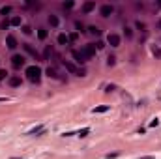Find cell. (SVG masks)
I'll list each match as a JSON object with an SVG mask.
<instances>
[{
    "label": "cell",
    "mask_w": 161,
    "mask_h": 159,
    "mask_svg": "<svg viewBox=\"0 0 161 159\" xmlns=\"http://www.w3.org/2000/svg\"><path fill=\"white\" fill-rule=\"evenodd\" d=\"M96 10V4L94 2H84L82 4V13H90V11Z\"/></svg>",
    "instance_id": "cell-10"
},
{
    "label": "cell",
    "mask_w": 161,
    "mask_h": 159,
    "mask_svg": "<svg viewBox=\"0 0 161 159\" xmlns=\"http://www.w3.org/2000/svg\"><path fill=\"white\" fill-rule=\"evenodd\" d=\"M45 131V127L43 125H38V127H34L32 131H28V135H40V133H43Z\"/></svg>",
    "instance_id": "cell-18"
},
{
    "label": "cell",
    "mask_w": 161,
    "mask_h": 159,
    "mask_svg": "<svg viewBox=\"0 0 161 159\" xmlns=\"http://www.w3.org/2000/svg\"><path fill=\"white\" fill-rule=\"evenodd\" d=\"M0 13H2V15H8V13H11V6H4L2 10H0Z\"/></svg>",
    "instance_id": "cell-24"
},
{
    "label": "cell",
    "mask_w": 161,
    "mask_h": 159,
    "mask_svg": "<svg viewBox=\"0 0 161 159\" xmlns=\"http://www.w3.org/2000/svg\"><path fill=\"white\" fill-rule=\"evenodd\" d=\"M90 133V129H88V127H84V129H81L79 131V133H77V135H79V137H86V135H88Z\"/></svg>",
    "instance_id": "cell-26"
},
{
    "label": "cell",
    "mask_w": 161,
    "mask_h": 159,
    "mask_svg": "<svg viewBox=\"0 0 161 159\" xmlns=\"http://www.w3.org/2000/svg\"><path fill=\"white\" fill-rule=\"evenodd\" d=\"M81 51L86 54V56H88V60H90V58H94V56H96V53H97V49H96V45H94V43H86Z\"/></svg>",
    "instance_id": "cell-2"
},
{
    "label": "cell",
    "mask_w": 161,
    "mask_h": 159,
    "mask_svg": "<svg viewBox=\"0 0 161 159\" xmlns=\"http://www.w3.org/2000/svg\"><path fill=\"white\" fill-rule=\"evenodd\" d=\"M45 73L49 75L51 79H54V81H64V77H60V75H58V71L54 69V67H51V66H49V67H47V69H45Z\"/></svg>",
    "instance_id": "cell-7"
},
{
    "label": "cell",
    "mask_w": 161,
    "mask_h": 159,
    "mask_svg": "<svg viewBox=\"0 0 161 159\" xmlns=\"http://www.w3.org/2000/svg\"><path fill=\"white\" fill-rule=\"evenodd\" d=\"M112 13H114V8H112L111 4H103V6L99 8V15L101 17H111Z\"/></svg>",
    "instance_id": "cell-5"
},
{
    "label": "cell",
    "mask_w": 161,
    "mask_h": 159,
    "mask_svg": "<svg viewBox=\"0 0 161 159\" xmlns=\"http://www.w3.org/2000/svg\"><path fill=\"white\" fill-rule=\"evenodd\" d=\"M25 75L28 77L30 82H36V84H38V82L41 81V67L40 66H28L25 69Z\"/></svg>",
    "instance_id": "cell-1"
},
{
    "label": "cell",
    "mask_w": 161,
    "mask_h": 159,
    "mask_svg": "<svg viewBox=\"0 0 161 159\" xmlns=\"http://www.w3.org/2000/svg\"><path fill=\"white\" fill-rule=\"evenodd\" d=\"M10 25H11V26H21V25H23V19L19 17V15H13V17H11V21H10Z\"/></svg>",
    "instance_id": "cell-15"
},
{
    "label": "cell",
    "mask_w": 161,
    "mask_h": 159,
    "mask_svg": "<svg viewBox=\"0 0 161 159\" xmlns=\"http://www.w3.org/2000/svg\"><path fill=\"white\" fill-rule=\"evenodd\" d=\"M23 34H32V28L30 26H23Z\"/></svg>",
    "instance_id": "cell-30"
},
{
    "label": "cell",
    "mask_w": 161,
    "mask_h": 159,
    "mask_svg": "<svg viewBox=\"0 0 161 159\" xmlns=\"http://www.w3.org/2000/svg\"><path fill=\"white\" fill-rule=\"evenodd\" d=\"M69 38V43H73V41H77V38H79V32H71V34L68 36Z\"/></svg>",
    "instance_id": "cell-23"
},
{
    "label": "cell",
    "mask_w": 161,
    "mask_h": 159,
    "mask_svg": "<svg viewBox=\"0 0 161 159\" xmlns=\"http://www.w3.org/2000/svg\"><path fill=\"white\" fill-rule=\"evenodd\" d=\"M156 26H158V30H161V19L158 21V25H156Z\"/></svg>",
    "instance_id": "cell-35"
},
{
    "label": "cell",
    "mask_w": 161,
    "mask_h": 159,
    "mask_svg": "<svg viewBox=\"0 0 161 159\" xmlns=\"http://www.w3.org/2000/svg\"><path fill=\"white\" fill-rule=\"evenodd\" d=\"M71 54H73V58H75V62H79V64H86L88 62V56H86L82 51H77V49H73L71 51Z\"/></svg>",
    "instance_id": "cell-4"
},
{
    "label": "cell",
    "mask_w": 161,
    "mask_h": 159,
    "mask_svg": "<svg viewBox=\"0 0 161 159\" xmlns=\"http://www.w3.org/2000/svg\"><path fill=\"white\" fill-rule=\"evenodd\" d=\"M107 110H109V105H101V107H96V109H94V112L99 114V112H107Z\"/></svg>",
    "instance_id": "cell-19"
},
{
    "label": "cell",
    "mask_w": 161,
    "mask_h": 159,
    "mask_svg": "<svg viewBox=\"0 0 161 159\" xmlns=\"http://www.w3.org/2000/svg\"><path fill=\"white\" fill-rule=\"evenodd\" d=\"M11 66H13L15 69L23 67L25 66V56H23V54H13V56H11Z\"/></svg>",
    "instance_id": "cell-3"
},
{
    "label": "cell",
    "mask_w": 161,
    "mask_h": 159,
    "mask_svg": "<svg viewBox=\"0 0 161 159\" xmlns=\"http://www.w3.org/2000/svg\"><path fill=\"white\" fill-rule=\"evenodd\" d=\"M152 54H154L156 58H161V49L159 47H152Z\"/></svg>",
    "instance_id": "cell-22"
},
{
    "label": "cell",
    "mask_w": 161,
    "mask_h": 159,
    "mask_svg": "<svg viewBox=\"0 0 161 159\" xmlns=\"http://www.w3.org/2000/svg\"><path fill=\"white\" fill-rule=\"evenodd\" d=\"M107 64H109V66H114V64H116V58H114V56H109V58H107Z\"/></svg>",
    "instance_id": "cell-28"
},
{
    "label": "cell",
    "mask_w": 161,
    "mask_h": 159,
    "mask_svg": "<svg viewBox=\"0 0 161 159\" xmlns=\"http://www.w3.org/2000/svg\"><path fill=\"white\" fill-rule=\"evenodd\" d=\"M77 75H79V77H84V75H86V69H79V73H77Z\"/></svg>",
    "instance_id": "cell-32"
},
{
    "label": "cell",
    "mask_w": 161,
    "mask_h": 159,
    "mask_svg": "<svg viewBox=\"0 0 161 159\" xmlns=\"http://www.w3.org/2000/svg\"><path fill=\"white\" fill-rule=\"evenodd\" d=\"M139 159H154L152 156H144V157H139Z\"/></svg>",
    "instance_id": "cell-34"
},
{
    "label": "cell",
    "mask_w": 161,
    "mask_h": 159,
    "mask_svg": "<svg viewBox=\"0 0 161 159\" xmlns=\"http://www.w3.org/2000/svg\"><path fill=\"white\" fill-rule=\"evenodd\" d=\"M21 77L19 75H11V77H8V84L11 86V88H17V86H21Z\"/></svg>",
    "instance_id": "cell-6"
},
{
    "label": "cell",
    "mask_w": 161,
    "mask_h": 159,
    "mask_svg": "<svg viewBox=\"0 0 161 159\" xmlns=\"http://www.w3.org/2000/svg\"><path fill=\"white\" fill-rule=\"evenodd\" d=\"M158 124H159V120H158V118H156V120H152V122H150V125H152V127H156Z\"/></svg>",
    "instance_id": "cell-31"
},
{
    "label": "cell",
    "mask_w": 161,
    "mask_h": 159,
    "mask_svg": "<svg viewBox=\"0 0 161 159\" xmlns=\"http://www.w3.org/2000/svg\"><path fill=\"white\" fill-rule=\"evenodd\" d=\"M75 26H77V28H79V32H82V28H84V26H82L81 23H75Z\"/></svg>",
    "instance_id": "cell-33"
},
{
    "label": "cell",
    "mask_w": 161,
    "mask_h": 159,
    "mask_svg": "<svg viewBox=\"0 0 161 159\" xmlns=\"http://www.w3.org/2000/svg\"><path fill=\"white\" fill-rule=\"evenodd\" d=\"M6 77H8V71H6V69H0V82H2Z\"/></svg>",
    "instance_id": "cell-27"
},
{
    "label": "cell",
    "mask_w": 161,
    "mask_h": 159,
    "mask_svg": "<svg viewBox=\"0 0 161 159\" xmlns=\"http://www.w3.org/2000/svg\"><path fill=\"white\" fill-rule=\"evenodd\" d=\"M107 41H109V45H111V47H118L120 45V36L118 34H109L107 36Z\"/></svg>",
    "instance_id": "cell-8"
},
{
    "label": "cell",
    "mask_w": 161,
    "mask_h": 159,
    "mask_svg": "<svg viewBox=\"0 0 161 159\" xmlns=\"http://www.w3.org/2000/svg\"><path fill=\"white\" fill-rule=\"evenodd\" d=\"M53 54H54L53 47L47 45V47H45V51H43V60H51V56H53Z\"/></svg>",
    "instance_id": "cell-11"
},
{
    "label": "cell",
    "mask_w": 161,
    "mask_h": 159,
    "mask_svg": "<svg viewBox=\"0 0 161 159\" xmlns=\"http://www.w3.org/2000/svg\"><path fill=\"white\" fill-rule=\"evenodd\" d=\"M6 43H8V47H10V49H15V47H17V39H15L11 34L6 38Z\"/></svg>",
    "instance_id": "cell-13"
},
{
    "label": "cell",
    "mask_w": 161,
    "mask_h": 159,
    "mask_svg": "<svg viewBox=\"0 0 161 159\" xmlns=\"http://www.w3.org/2000/svg\"><path fill=\"white\" fill-rule=\"evenodd\" d=\"M64 67H66V69L69 71V73H73V75H77V73H79V69H77V67L73 66L71 62H66V60H64Z\"/></svg>",
    "instance_id": "cell-12"
},
{
    "label": "cell",
    "mask_w": 161,
    "mask_h": 159,
    "mask_svg": "<svg viewBox=\"0 0 161 159\" xmlns=\"http://www.w3.org/2000/svg\"><path fill=\"white\" fill-rule=\"evenodd\" d=\"M58 23H60V21H58V17H56V15H49V25L53 26V28H56V26H58Z\"/></svg>",
    "instance_id": "cell-16"
},
{
    "label": "cell",
    "mask_w": 161,
    "mask_h": 159,
    "mask_svg": "<svg viewBox=\"0 0 161 159\" xmlns=\"http://www.w3.org/2000/svg\"><path fill=\"white\" fill-rule=\"evenodd\" d=\"M135 26H137V30H140V32H146V25H144V23L137 21V23H135Z\"/></svg>",
    "instance_id": "cell-21"
},
{
    "label": "cell",
    "mask_w": 161,
    "mask_h": 159,
    "mask_svg": "<svg viewBox=\"0 0 161 159\" xmlns=\"http://www.w3.org/2000/svg\"><path fill=\"white\" fill-rule=\"evenodd\" d=\"M23 49H25L26 53L30 54V56H34V58H38V56H40V54H38V51L34 49V47L30 45V43H23Z\"/></svg>",
    "instance_id": "cell-9"
},
{
    "label": "cell",
    "mask_w": 161,
    "mask_h": 159,
    "mask_svg": "<svg viewBox=\"0 0 161 159\" xmlns=\"http://www.w3.org/2000/svg\"><path fill=\"white\" fill-rule=\"evenodd\" d=\"M58 45H69V38L66 34H58Z\"/></svg>",
    "instance_id": "cell-14"
},
{
    "label": "cell",
    "mask_w": 161,
    "mask_h": 159,
    "mask_svg": "<svg viewBox=\"0 0 161 159\" xmlns=\"http://www.w3.org/2000/svg\"><path fill=\"white\" fill-rule=\"evenodd\" d=\"M73 6H75L73 2H64V10H71Z\"/></svg>",
    "instance_id": "cell-29"
},
{
    "label": "cell",
    "mask_w": 161,
    "mask_h": 159,
    "mask_svg": "<svg viewBox=\"0 0 161 159\" xmlns=\"http://www.w3.org/2000/svg\"><path fill=\"white\" fill-rule=\"evenodd\" d=\"M88 32H90V34H94V36H99L101 34V30L97 28V26H88Z\"/></svg>",
    "instance_id": "cell-20"
},
{
    "label": "cell",
    "mask_w": 161,
    "mask_h": 159,
    "mask_svg": "<svg viewBox=\"0 0 161 159\" xmlns=\"http://www.w3.org/2000/svg\"><path fill=\"white\" fill-rule=\"evenodd\" d=\"M47 36H49V32H47L45 28H38V38H40L41 41H43V39H47Z\"/></svg>",
    "instance_id": "cell-17"
},
{
    "label": "cell",
    "mask_w": 161,
    "mask_h": 159,
    "mask_svg": "<svg viewBox=\"0 0 161 159\" xmlns=\"http://www.w3.org/2000/svg\"><path fill=\"white\" fill-rule=\"evenodd\" d=\"M124 30H125V38H127V39H131V38H133V30H131V28H127V26H125Z\"/></svg>",
    "instance_id": "cell-25"
}]
</instances>
